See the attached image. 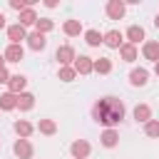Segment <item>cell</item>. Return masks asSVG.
Masks as SVG:
<instances>
[{
	"label": "cell",
	"instance_id": "obj_1",
	"mask_svg": "<svg viewBox=\"0 0 159 159\" xmlns=\"http://www.w3.org/2000/svg\"><path fill=\"white\" fill-rule=\"evenodd\" d=\"M92 119L107 129H114L124 119V102L117 97H102L92 107Z\"/></svg>",
	"mask_w": 159,
	"mask_h": 159
},
{
	"label": "cell",
	"instance_id": "obj_2",
	"mask_svg": "<svg viewBox=\"0 0 159 159\" xmlns=\"http://www.w3.org/2000/svg\"><path fill=\"white\" fill-rule=\"evenodd\" d=\"M75 57H77V52H75V47H72V45H60V47H57V52H55V60H57L62 67L72 65V62H75Z\"/></svg>",
	"mask_w": 159,
	"mask_h": 159
},
{
	"label": "cell",
	"instance_id": "obj_3",
	"mask_svg": "<svg viewBox=\"0 0 159 159\" xmlns=\"http://www.w3.org/2000/svg\"><path fill=\"white\" fill-rule=\"evenodd\" d=\"M72 67H75L77 75H92V72H94V60L87 57V55H80V57H75Z\"/></svg>",
	"mask_w": 159,
	"mask_h": 159
},
{
	"label": "cell",
	"instance_id": "obj_4",
	"mask_svg": "<svg viewBox=\"0 0 159 159\" xmlns=\"http://www.w3.org/2000/svg\"><path fill=\"white\" fill-rule=\"evenodd\" d=\"M70 152H72V157H75V159H87V157H89V152H92V147H89V142H87V139H75V142L70 144Z\"/></svg>",
	"mask_w": 159,
	"mask_h": 159
},
{
	"label": "cell",
	"instance_id": "obj_5",
	"mask_svg": "<svg viewBox=\"0 0 159 159\" xmlns=\"http://www.w3.org/2000/svg\"><path fill=\"white\" fill-rule=\"evenodd\" d=\"M7 40H10V45H20L22 40H27V30H25L20 22L7 25Z\"/></svg>",
	"mask_w": 159,
	"mask_h": 159
},
{
	"label": "cell",
	"instance_id": "obj_6",
	"mask_svg": "<svg viewBox=\"0 0 159 159\" xmlns=\"http://www.w3.org/2000/svg\"><path fill=\"white\" fill-rule=\"evenodd\" d=\"M102 45H107V47H112V50H119V47L124 45V35H122L119 30H109V32L102 35Z\"/></svg>",
	"mask_w": 159,
	"mask_h": 159
},
{
	"label": "cell",
	"instance_id": "obj_7",
	"mask_svg": "<svg viewBox=\"0 0 159 159\" xmlns=\"http://www.w3.org/2000/svg\"><path fill=\"white\" fill-rule=\"evenodd\" d=\"M104 10H107V17H109V20H122V17H124L127 5H124L122 0H109Z\"/></svg>",
	"mask_w": 159,
	"mask_h": 159
},
{
	"label": "cell",
	"instance_id": "obj_8",
	"mask_svg": "<svg viewBox=\"0 0 159 159\" xmlns=\"http://www.w3.org/2000/svg\"><path fill=\"white\" fill-rule=\"evenodd\" d=\"M147 82H149V70L134 67V70L129 72V84H132V87H144Z\"/></svg>",
	"mask_w": 159,
	"mask_h": 159
},
{
	"label": "cell",
	"instance_id": "obj_9",
	"mask_svg": "<svg viewBox=\"0 0 159 159\" xmlns=\"http://www.w3.org/2000/svg\"><path fill=\"white\" fill-rule=\"evenodd\" d=\"M12 152H15V157H17V159H30L35 149H32V144H30L27 139H15Z\"/></svg>",
	"mask_w": 159,
	"mask_h": 159
},
{
	"label": "cell",
	"instance_id": "obj_10",
	"mask_svg": "<svg viewBox=\"0 0 159 159\" xmlns=\"http://www.w3.org/2000/svg\"><path fill=\"white\" fill-rule=\"evenodd\" d=\"M142 55H144V60H149V62H159V42L157 40H147L144 45H142Z\"/></svg>",
	"mask_w": 159,
	"mask_h": 159
},
{
	"label": "cell",
	"instance_id": "obj_11",
	"mask_svg": "<svg viewBox=\"0 0 159 159\" xmlns=\"http://www.w3.org/2000/svg\"><path fill=\"white\" fill-rule=\"evenodd\" d=\"M25 87H27V77H25V75H10L7 92H12V94H22Z\"/></svg>",
	"mask_w": 159,
	"mask_h": 159
},
{
	"label": "cell",
	"instance_id": "obj_12",
	"mask_svg": "<svg viewBox=\"0 0 159 159\" xmlns=\"http://www.w3.org/2000/svg\"><path fill=\"white\" fill-rule=\"evenodd\" d=\"M124 37H127V42H129V45H134V47H137V45L144 40V27H142V25H129V27H127V32H124Z\"/></svg>",
	"mask_w": 159,
	"mask_h": 159
},
{
	"label": "cell",
	"instance_id": "obj_13",
	"mask_svg": "<svg viewBox=\"0 0 159 159\" xmlns=\"http://www.w3.org/2000/svg\"><path fill=\"white\" fill-rule=\"evenodd\" d=\"M27 47L35 50V52H42V50L47 47V37L40 35V32H30V35H27Z\"/></svg>",
	"mask_w": 159,
	"mask_h": 159
},
{
	"label": "cell",
	"instance_id": "obj_14",
	"mask_svg": "<svg viewBox=\"0 0 159 159\" xmlns=\"http://www.w3.org/2000/svg\"><path fill=\"white\" fill-rule=\"evenodd\" d=\"M2 57H5V62H20L25 57V50H22V45H7Z\"/></svg>",
	"mask_w": 159,
	"mask_h": 159
},
{
	"label": "cell",
	"instance_id": "obj_15",
	"mask_svg": "<svg viewBox=\"0 0 159 159\" xmlns=\"http://www.w3.org/2000/svg\"><path fill=\"white\" fill-rule=\"evenodd\" d=\"M12 129H15V134H17V139H27L32 132H35V127L27 122V119H17L15 124H12Z\"/></svg>",
	"mask_w": 159,
	"mask_h": 159
},
{
	"label": "cell",
	"instance_id": "obj_16",
	"mask_svg": "<svg viewBox=\"0 0 159 159\" xmlns=\"http://www.w3.org/2000/svg\"><path fill=\"white\" fill-rule=\"evenodd\" d=\"M99 144H102V147H107V149L117 147V144H119V132H117V129H104V132H102V137H99Z\"/></svg>",
	"mask_w": 159,
	"mask_h": 159
},
{
	"label": "cell",
	"instance_id": "obj_17",
	"mask_svg": "<svg viewBox=\"0 0 159 159\" xmlns=\"http://www.w3.org/2000/svg\"><path fill=\"white\" fill-rule=\"evenodd\" d=\"M32 107H35V94H32V92L17 94V109H20V112H30Z\"/></svg>",
	"mask_w": 159,
	"mask_h": 159
},
{
	"label": "cell",
	"instance_id": "obj_18",
	"mask_svg": "<svg viewBox=\"0 0 159 159\" xmlns=\"http://www.w3.org/2000/svg\"><path fill=\"white\" fill-rule=\"evenodd\" d=\"M132 114H134V119H137V122L147 124V122L152 119V107L142 102V104H137V107H134V112H132Z\"/></svg>",
	"mask_w": 159,
	"mask_h": 159
},
{
	"label": "cell",
	"instance_id": "obj_19",
	"mask_svg": "<svg viewBox=\"0 0 159 159\" xmlns=\"http://www.w3.org/2000/svg\"><path fill=\"white\" fill-rule=\"evenodd\" d=\"M0 109H2V112L17 109V94H12V92H5V94H0Z\"/></svg>",
	"mask_w": 159,
	"mask_h": 159
},
{
	"label": "cell",
	"instance_id": "obj_20",
	"mask_svg": "<svg viewBox=\"0 0 159 159\" xmlns=\"http://www.w3.org/2000/svg\"><path fill=\"white\" fill-rule=\"evenodd\" d=\"M17 22H20V25L27 30L30 25H35V22H37V12H35L32 7H25V10L20 12V20H17Z\"/></svg>",
	"mask_w": 159,
	"mask_h": 159
},
{
	"label": "cell",
	"instance_id": "obj_21",
	"mask_svg": "<svg viewBox=\"0 0 159 159\" xmlns=\"http://www.w3.org/2000/svg\"><path fill=\"white\" fill-rule=\"evenodd\" d=\"M62 32H65L67 37H77V35L82 32V22H80V20H65Z\"/></svg>",
	"mask_w": 159,
	"mask_h": 159
},
{
	"label": "cell",
	"instance_id": "obj_22",
	"mask_svg": "<svg viewBox=\"0 0 159 159\" xmlns=\"http://www.w3.org/2000/svg\"><path fill=\"white\" fill-rule=\"evenodd\" d=\"M102 35L104 32H99V30H84V42L89 47H99L102 45Z\"/></svg>",
	"mask_w": 159,
	"mask_h": 159
},
{
	"label": "cell",
	"instance_id": "obj_23",
	"mask_svg": "<svg viewBox=\"0 0 159 159\" xmlns=\"http://www.w3.org/2000/svg\"><path fill=\"white\" fill-rule=\"evenodd\" d=\"M119 55H122V60H124V62H134L139 52H137V47H134V45H129V42H124V45L119 47Z\"/></svg>",
	"mask_w": 159,
	"mask_h": 159
},
{
	"label": "cell",
	"instance_id": "obj_24",
	"mask_svg": "<svg viewBox=\"0 0 159 159\" xmlns=\"http://www.w3.org/2000/svg\"><path fill=\"white\" fill-rule=\"evenodd\" d=\"M37 132H40V134H47V137H52V134L57 132V124H55V119H40V122H37Z\"/></svg>",
	"mask_w": 159,
	"mask_h": 159
},
{
	"label": "cell",
	"instance_id": "obj_25",
	"mask_svg": "<svg viewBox=\"0 0 159 159\" xmlns=\"http://www.w3.org/2000/svg\"><path fill=\"white\" fill-rule=\"evenodd\" d=\"M52 27H55V22L50 17H37V22H35V32H40V35H47Z\"/></svg>",
	"mask_w": 159,
	"mask_h": 159
},
{
	"label": "cell",
	"instance_id": "obj_26",
	"mask_svg": "<svg viewBox=\"0 0 159 159\" xmlns=\"http://www.w3.org/2000/svg\"><path fill=\"white\" fill-rule=\"evenodd\" d=\"M94 72H99V75H109V72H112V60H109V57H99V60H94Z\"/></svg>",
	"mask_w": 159,
	"mask_h": 159
},
{
	"label": "cell",
	"instance_id": "obj_27",
	"mask_svg": "<svg viewBox=\"0 0 159 159\" xmlns=\"http://www.w3.org/2000/svg\"><path fill=\"white\" fill-rule=\"evenodd\" d=\"M57 77H60L62 82H72V80L77 77V72H75V67H72V65H67V67H60Z\"/></svg>",
	"mask_w": 159,
	"mask_h": 159
},
{
	"label": "cell",
	"instance_id": "obj_28",
	"mask_svg": "<svg viewBox=\"0 0 159 159\" xmlns=\"http://www.w3.org/2000/svg\"><path fill=\"white\" fill-rule=\"evenodd\" d=\"M144 134L152 137V139H157V137H159V119H149V122L144 124Z\"/></svg>",
	"mask_w": 159,
	"mask_h": 159
},
{
	"label": "cell",
	"instance_id": "obj_29",
	"mask_svg": "<svg viewBox=\"0 0 159 159\" xmlns=\"http://www.w3.org/2000/svg\"><path fill=\"white\" fill-rule=\"evenodd\" d=\"M10 82V72H7V67H2L0 70V84H7Z\"/></svg>",
	"mask_w": 159,
	"mask_h": 159
},
{
	"label": "cell",
	"instance_id": "obj_30",
	"mask_svg": "<svg viewBox=\"0 0 159 159\" xmlns=\"http://www.w3.org/2000/svg\"><path fill=\"white\" fill-rule=\"evenodd\" d=\"M2 27H5V15L0 12V30H2Z\"/></svg>",
	"mask_w": 159,
	"mask_h": 159
},
{
	"label": "cell",
	"instance_id": "obj_31",
	"mask_svg": "<svg viewBox=\"0 0 159 159\" xmlns=\"http://www.w3.org/2000/svg\"><path fill=\"white\" fill-rule=\"evenodd\" d=\"M2 67H5V57L0 55V70H2Z\"/></svg>",
	"mask_w": 159,
	"mask_h": 159
},
{
	"label": "cell",
	"instance_id": "obj_32",
	"mask_svg": "<svg viewBox=\"0 0 159 159\" xmlns=\"http://www.w3.org/2000/svg\"><path fill=\"white\" fill-rule=\"evenodd\" d=\"M154 75H157V77H159V62H157V65H154Z\"/></svg>",
	"mask_w": 159,
	"mask_h": 159
},
{
	"label": "cell",
	"instance_id": "obj_33",
	"mask_svg": "<svg viewBox=\"0 0 159 159\" xmlns=\"http://www.w3.org/2000/svg\"><path fill=\"white\" fill-rule=\"evenodd\" d=\"M154 25H157V27H159V15H157V17H154Z\"/></svg>",
	"mask_w": 159,
	"mask_h": 159
},
{
	"label": "cell",
	"instance_id": "obj_34",
	"mask_svg": "<svg viewBox=\"0 0 159 159\" xmlns=\"http://www.w3.org/2000/svg\"><path fill=\"white\" fill-rule=\"evenodd\" d=\"M0 144H2V139H0Z\"/></svg>",
	"mask_w": 159,
	"mask_h": 159
}]
</instances>
